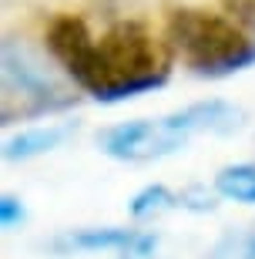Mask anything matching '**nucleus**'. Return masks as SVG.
<instances>
[{
    "label": "nucleus",
    "instance_id": "nucleus-1",
    "mask_svg": "<svg viewBox=\"0 0 255 259\" xmlns=\"http://www.w3.org/2000/svg\"><path fill=\"white\" fill-rule=\"evenodd\" d=\"M171 74V51L144 24L124 20L94 40L84 71L74 77L91 98L114 105L155 91Z\"/></svg>",
    "mask_w": 255,
    "mask_h": 259
},
{
    "label": "nucleus",
    "instance_id": "nucleus-2",
    "mask_svg": "<svg viewBox=\"0 0 255 259\" xmlns=\"http://www.w3.org/2000/svg\"><path fill=\"white\" fill-rule=\"evenodd\" d=\"M242 121L245 115L228 101H198L161 118H134L104 128L97 145L118 162H158L181 152L195 135H232Z\"/></svg>",
    "mask_w": 255,
    "mask_h": 259
},
{
    "label": "nucleus",
    "instance_id": "nucleus-3",
    "mask_svg": "<svg viewBox=\"0 0 255 259\" xmlns=\"http://www.w3.org/2000/svg\"><path fill=\"white\" fill-rule=\"evenodd\" d=\"M168 44L195 74L225 77L255 64V40L235 20L201 7H178L168 14Z\"/></svg>",
    "mask_w": 255,
    "mask_h": 259
},
{
    "label": "nucleus",
    "instance_id": "nucleus-4",
    "mask_svg": "<svg viewBox=\"0 0 255 259\" xmlns=\"http://www.w3.org/2000/svg\"><path fill=\"white\" fill-rule=\"evenodd\" d=\"M155 236L138 229H118V226H101V229H77L57 242V249H81V252H97V249H114L124 252L128 259H148L155 252Z\"/></svg>",
    "mask_w": 255,
    "mask_h": 259
},
{
    "label": "nucleus",
    "instance_id": "nucleus-5",
    "mask_svg": "<svg viewBox=\"0 0 255 259\" xmlns=\"http://www.w3.org/2000/svg\"><path fill=\"white\" fill-rule=\"evenodd\" d=\"M94 40L97 37L87 30V24L81 17H74V14H61L47 27V51L71 77H77L84 71L87 58L94 51Z\"/></svg>",
    "mask_w": 255,
    "mask_h": 259
},
{
    "label": "nucleus",
    "instance_id": "nucleus-6",
    "mask_svg": "<svg viewBox=\"0 0 255 259\" xmlns=\"http://www.w3.org/2000/svg\"><path fill=\"white\" fill-rule=\"evenodd\" d=\"M71 135V125H40V128H27L20 135H10L4 142V158L7 162H27L37 155H47L54 148L64 145V138Z\"/></svg>",
    "mask_w": 255,
    "mask_h": 259
},
{
    "label": "nucleus",
    "instance_id": "nucleus-7",
    "mask_svg": "<svg viewBox=\"0 0 255 259\" xmlns=\"http://www.w3.org/2000/svg\"><path fill=\"white\" fill-rule=\"evenodd\" d=\"M215 192L228 202L255 205V162H235L218 168L215 175Z\"/></svg>",
    "mask_w": 255,
    "mask_h": 259
},
{
    "label": "nucleus",
    "instance_id": "nucleus-8",
    "mask_svg": "<svg viewBox=\"0 0 255 259\" xmlns=\"http://www.w3.org/2000/svg\"><path fill=\"white\" fill-rule=\"evenodd\" d=\"M20 219H24V205H20V199L10 195V192H4L0 195V222H4V229L17 226Z\"/></svg>",
    "mask_w": 255,
    "mask_h": 259
},
{
    "label": "nucleus",
    "instance_id": "nucleus-9",
    "mask_svg": "<svg viewBox=\"0 0 255 259\" xmlns=\"http://www.w3.org/2000/svg\"><path fill=\"white\" fill-rule=\"evenodd\" d=\"M248 259H255V239L248 242Z\"/></svg>",
    "mask_w": 255,
    "mask_h": 259
}]
</instances>
